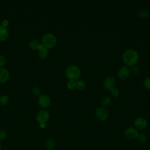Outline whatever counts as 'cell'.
Returning a JSON list of instances; mask_svg holds the SVG:
<instances>
[{"instance_id":"6da1fadb","label":"cell","mask_w":150,"mask_h":150,"mask_svg":"<svg viewBox=\"0 0 150 150\" xmlns=\"http://www.w3.org/2000/svg\"><path fill=\"white\" fill-rule=\"evenodd\" d=\"M122 60L125 64L129 66L135 65L139 59V56L135 50L127 49L122 54Z\"/></svg>"},{"instance_id":"7a4b0ae2","label":"cell","mask_w":150,"mask_h":150,"mask_svg":"<svg viewBox=\"0 0 150 150\" xmlns=\"http://www.w3.org/2000/svg\"><path fill=\"white\" fill-rule=\"evenodd\" d=\"M42 45L47 49L53 48L57 43V38L56 36L50 32L45 33L41 39Z\"/></svg>"},{"instance_id":"3957f363","label":"cell","mask_w":150,"mask_h":150,"mask_svg":"<svg viewBox=\"0 0 150 150\" xmlns=\"http://www.w3.org/2000/svg\"><path fill=\"white\" fill-rule=\"evenodd\" d=\"M81 71L79 67L76 65L69 66L65 70V74L67 79L70 80H76L80 76Z\"/></svg>"},{"instance_id":"277c9868","label":"cell","mask_w":150,"mask_h":150,"mask_svg":"<svg viewBox=\"0 0 150 150\" xmlns=\"http://www.w3.org/2000/svg\"><path fill=\"white\" fill-rule=\"evenodd\" d=\"M50 118V113L46 109H42L38 112L36 115V120L39 124H46Z\"/></svg>"},{"instance_id":"5b68a950","label":"cell","mask_w":150,"mask_h":150,"mask_svg":"<svg viewBox=\"0 0 150 150\" xmlns=\"http://www.w3.org/2000/svg\"><path fill=\"white\" fill-rule=\"evenodd\" d=\"M51 102L50 97L47 94H42L39 97L38 100V104L43 109L49 107L51 104Z\"/></svg>"},{"instance_id":"8992f818","label":"cell","mask_w":150,"mask_h":150,"mask_svg":"<svg viewBox=\"0 0 150 150\" xmlns=\"http://www.w3.org/2000/svg\"><path fill=\"white\" fill-rule=\"evenodd\" d=\"M95 115L100 121H105L108 117V112L104 107H99L95 111Z\"/></svg>"},{"instance_id":"52a82bcc","label":"cell","mask_w":150,"mask_h":150,"mask_svg":"<svg viewBox=\"0 0 150 150\" xmlns=\"http://www.w3.org/2000/svg\"><path fill=\"white\" fill-rule=\"evenodd\" d=\"M115 84L116 81L114 77L112 76H108L105 78L103 85L106 90L111 91V90L115 87Z\"/></svg>"},{"instance_id":"ba28073f","label":"cell","mask_w":150,"mask_h":150,"mask_svg":"<svg viewBox=\"0 0 150 150\" xmlns=\"http://www.w3.org/2000/svg\"><path fill=\"white\" fill-rule=\"evenodd\" d=\"M138 130L134 127H128L124 131V136L129 139L137 138L138 136Z\"/></svg>"},{"instance_id":"9c48e42d","label":"cell","mask_w":150,"mask_h":150,"mask_svg":"<svg viewBox=\"0 0 150 150\" xmlns=\"http://www.w3.org/2000/svg\"><path fill=\"white\" fill-rule=\"evenodd\" d=\"M134 125L137 129H142L146 127L148 125V121L145 118L142 117H139L135 119L134 121Z\"/></svg>"},{"instance_id":"30bf717a","label":"cell","mask_w":150,"mask_h":150,"mask_svg":"<svg viewBox=\"0 0 150 150\" xmlns=\"http://www.w3.org/2000/svg\"><path fill=\"white\" fill-rule=\"evenodd\" d=\"M130 74V70L127 66L121 67L117 72L118 77L121 79H125L129 77Z\"/></svg>"},{"instance_id":"8fae6325","label":"cell","mask_w":150,"mask_h":150,"mask_svg":"<svg viewBox=\"0 0 150 150\" xmlns=\"http://www.w3.org/2000/svg\"><path fill=\"white\" fill-rule=\"evenodd\" d=\"M10 77V73L9 70L5 68H0V83L3 84L8 81Z\"/></svg>"},{"instance_id":"7c38bea8","label":"cell","mask_w":150,"mask_h":150,"mask_svg":"<svg viewBox=\"0 0 150 150\" xmlns=\"http://www.w3.org/2000/svg\"><path fill=\"white\" fill-rule=\"evenodd\" d=\"M29 47L30 49L35 50V51H38L40 49V48L42 46V43L41 41H39L38 39H32L29 41Z\"/></svg>"},{"instance_id":"4fadbf2b","label":"cell","mask_w":150,"mask_h":150,"mask_svg":"<svg viewBox=\"0 0 150 150\" xmlns=\"http://www.w3.org/2000/svg\"><path fill=\"white\" fill-rule=\"evenodd\" d=\"M9 37V30L8 28H5L0 25V41H5Z\"/></svg>"},{"instance_id":"5bb4252c","label":"cell","mask_w":150,"mask_h":150,"mask_svg":"<svg viewBox=\"0 0 150 150\" xmlns=\"http://www.w3.org/2000/svg\"><path fill=\"white\" fill-rule=\"evenodd\" d=\"M49 49L42 45L41 47L38 52V56L40 59H45L47 57L49 54Z\"/></svg>"},{"instance_id":"9a60e30c","label":"cell","mask_w":150,"mask_h":150,"mask_svg":"<svg viewBox=\"0 0 150 150\" xmlns=\"http://www.w3.org/2000/svg\"><path fill=\"white\" fill-rule=\"evenodd\" d=\"M86 88V83L82 80L75 81V88L77 90H83Z\"/></svg>"},{"instance_id":"2e32d148","label":"cell","mask_w":150,"mask_h":150,"mask_svg":"<svg viewBox=\"0 0 150 150\" xmlns=\"http://www.w3.org/2000/svg\"><path fill=\"white\" fill-rule=\"evenodd\" d=\"M138 14L141 18H142L143 19H146L148 17H149L150 13H149V11L147 9L142 8L139 11Z\"/></svg>"},{"instance_id":"e0dca14e","label":"cell","mask_w":150,"mask_h":150,"mask_svg":"<svg viewBox=\"0 0 150 150\" xmlns=\"http://www.w3.org/2000/svg\"><path fill=\"white\" fill-rule=\"evenodd\" d=\"M56 145V142L55 141L52 139V138H50L49 139L46 143V146L47 148V150H52L54 148Z\"/></svg>"},{"instance_id":"ac0fdd59","label":"cell","mask_w":150,"mask_h":150,"mask_svg":"<svg viewBox=\"0 0 150 150\" xmlns=\"http://www.w3.org/2000/svg\"><path fill=\"white\" fill-rule=\"evenodd\" d=\"M31 93L33 96L36 97H39L42 95V90L39 87L35 86L32 88Z\"/></svg>"},{"instance_id":"d6986e66","label":"cell","mask_w":150,"mask_h":150,"mask_svg":"<svg viewBox=\"0 0 150 150\" xmlns=\"http://www.w3.org/2000/svg\"><path fill=\"white\" fill-rule=\"evenodd\" d=\"M111 103V99L109 97H104L101 100V104L102 107H107L110 105Z\"/></svg>"},{"instance_id":"ffe728a7","label":"cell","mask_w":150,"mask_h":150,"mask_svg":"<svg viewBox=\"0 0 150 150\" xmlns=\"http://www.w3.org/2000/svg\"><path fill=\"white\" fill-rule=\"evenodd\" d=\"M9 101V98L6 95H2L0 96V105L4 106L8 104Z\"/></svg>"},{"instance_id":"44dd1931","label":"cell","mask_w":150,"mask_h":150,"mask_svg":"<svg viewBox=\"0 0 150 150\" xmlns=\"http://www.w3.org/2000/svg\"><path fill=\"white\" fill-rule=\"evenodd\" d=\"M137 138L138 139V141L141 143H144L147 140V137H146V135L144 134H139Z\"/></svg>"},{"instance_id":"7402d4cb","label":"cell","mask_w":150,"mask_h":150,"mask_svg":"<svg viewBox=\"0 0 150 150\" xmlns=\"http://www.w3.org/2000/svg\"><path fill=\"white\" fill-rule=\"evenodd\" d=\"M67 87L70 90H73L75 88V81L69 80L66 83Z\"/></svg>"},{"instance_id":"603a6c76","label":"cell","mask_w":150,"mask_h":150,"mask_svg":"<svg viewBox=\"0 0 150 150\" xmlns=\"http://www.w3.org/2000/svg\"><path fill=\"white\" fill-rule=\"evenodd\" d=\"M129 70H130V71L134 74H137L139 72V68L138 66L136 65H134L131 66Z\"/></svg>"},{"instance_id":"cb8c5ba5","label":"cell","mask_w":150,"mask_h":150,"mask_svg":"<svg viewBox=\"0 0 150 150\" xmlns=\"http://www.w3.org/2000/svg\"><path fill=\"white\" fill-rule=\"evenodd\" d=\"M144 87L150 90V76L149 77H147L144 81Z\"/></svg>"},{"instance_id":"d4e9b609","label":"cell","mask_w":150,"mask_h":150,"mask_svg":"<svg viewBox=\"0 0 150 150\" xmlns=\"http://www.w3.org/2000/svg\"><path fill=\"white\" fill-rule=\"evenodd\" d=\"M6 59L5 57L2 54H0V68L4 67V66L6 64Z\"/></svg>"},{"instance_id":"484cf974","label":"cell","mask_w":150,"mask_h":150,"mask_svg":"<svg viewBox=\"0 0 150 150\" xmlns=\"http://www.w3.org/2000/svg\"><path fill=\"white\" fill-rule=\"evenodd\" d=\"M7 137V133L5 130H0V141H4Z\"/></svg>"},{"instance_id":"4316f807","label":"cell","mask_w":150,"mask_h":150,"mask_svg":"<svg viewBox=\"0 0 150 150\" xmlns=\"http://www.w3.org/2000/svg\"><path fill=\"white\" fill-rule=\"evenodd\" d=\"M110 92H111V94H112L114 97H118L119 95H120V91H119V90H118L117 88H115V87H114V88H113L112 90H111Z\"/></svg>"},{"instance_id":"83f0119b","label":"cell","mask_w":150,"mask_h":150,"mask_svg":"<svg viewBox=\"0 0 150 150\" xmlns=\"http://www.w3.org/2000/svg\"><path fill=\"white\" fill-rule=\"evenodd\" d=\"M1 25L4 27L8 28V26L9 25V22L7 19H4L1 22Z\"/></svg>"},{"instance_id":"f1b7e54d","label":"cell","mask_w":150,"mask_h":150,"mask_svg":"<svg viewBox=\"0 0 150 150\" xmlns=\"http://www.w3.org/2000/svg\"><path fill=\"white\" fill-rule=\"evenodd\" d=\"M39 125H40V128H45L46 127V124H40Z\"/></svg>"},{"instance_id":"f546056e","label":"cell","mask_w":150,"mask_h":150,"mask_svg":"<svg viewBox=\"0 0 150 150\" xmlns=\"http://www.w3.org/2000/svg\"><path fill=\"white\" fill-rule=\"evenodd\" d=\"M1 149V143H0V150Z\"/></svg>"},{"instance_id":"4dcf8cb0","label":"cell","mask_w":150,"mask_h":150,"mask_svg":"<svg viewBox=\"0 0 150 150\" xmlns=\"http://www.w3.org/2000/svg\"><path fill=\"white\" fill-rule=\"evenodd\" d=\"M46 150H47V149H46Z\"/></svg>"}]
</instances>
